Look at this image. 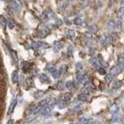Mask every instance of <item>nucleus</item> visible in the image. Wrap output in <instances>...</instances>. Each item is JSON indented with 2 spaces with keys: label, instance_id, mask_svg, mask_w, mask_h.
<instances>
[{
  "label": "nucleus",
  "instance_id": "obj_1",
  "mask_svg": "<svg viewBox=\"0 0 124 124\" xmlns=\"http://www.w3.org/2000/svg\"><path fill=\"white\" fill-rule=\"evenodd\" d=\"M49 112H50V109H49L48 108H45V109H44V111H43L42 113H43L44 115H48V114H49Z\"/></svg>",
  "mask_w": 124,
  "mask_h": 124
},
{
  "label": "nucleus",
  "instance_id": "obj_2",
  "mask_svg": "<svg viewBox=\"0 0 124 124\" xmlns=\"http://www.w3.org/2000/svg\"><path fill=\"white\" fill-rule=\"evenodd\" d=\"M7 124H13V120H9V122Z\"/></svg>",
  "mask_w": 124,
  "mask_h": 124
},
{
  "label": "nucleus",
  "instance_id": "obj_3",
  "mask_svg": "<svg viewBox=\"0 0 124 124\" xmlns=\"http://www.w3.org/2000/svg\"><path fill=\"white\" fill-rule=\"evenodd\" d=\"M2 78H3V75H2V74H0V80H1Z\"/></svg>",
  "mask_w": 124,
  "mask_h": 124
}]
</instances>
